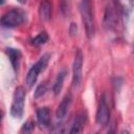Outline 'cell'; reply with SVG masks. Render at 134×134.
Wrapping results in <instances>:
<instances>
[{
    "mask_svg": "<svg viewBox=\"0 0 134 134\" xmlns=\"http://www.w3.org/2000/svg\"><path fill=\"white\" fill-rule=\"evenodd\" d=\"M80 12L86 36L88 39H91L94 35V15L91 0H82L80 3Z\"/></svg>",
    "mask_w": 134,
    "mask_h": 134,
    "instance_id": "obj_1",
    "label": "cell"
},
{
    "mask_svg": "<svg viewBox=\"0 0 134 134\" xmlns=\"http://www.w3.org/2000/svg\"><path fill=\"white\" fill-rule=\"evenodd\" d=\"M26 91L24 87L19 86L15 89L13 103L10 106V115L14 118H21L24 112V103H25Z\"/></svg>",
    "mask_w": 134,
    "mask_h": 134,
    "instance_id": "obj_2",
    "label": "cell"
},
{
    "mask_svg": "<svg viewBox=\"0 0 134 134\" xmlns=\"http://www.w3.org/2000/svg\"><path fill=\"white\" fill-rule=\"evenodd\" d=\"M25 20V15L23 10L19 8H13L8 12H6L2 17L0 18V24L3 27L6 28H13L16 26L21 25Z\"/></svg>",
    "mask_w": 134,
    "mask_h": 134,
    "instance_id": "obj_3",
    "label": "cell"
},
{
    "mask_svg": "<svg viewBox=\"0 0 134 134\" xmlns=\"http://www.w3.org/2000/svg\"><path fill=\"white\" fill-rule=\"evenodd\" d=\"M50 59V55L48 53H45L43 54L31 67L30 69L28 70L27 72V75H26V84L28 87H31L34 86V84L36 83L39 74L45 69V67L47 66L48 64V61Z\"/></svg>",
    "mask_w": 134,
    "mask_h": 134,
    "instance_id": "obj_4",
    "label": "cell"
},
{
    "mask_svg": "<svg viewBox=\"0 0 134 134\" xmlns=\"http://www.w3.org/2000/svg\"><path fill=\"white\" fill-rule=\"evenodd\" d=\"M95 119H96V122L99 126H106L109 122L110 109H109V105H108V102H107V96H106L105 93L99 98V103H98Z\"/></svg>",
    "mask_w": 134,
    "mask_h": 134,
    "instance_id": "obj_5",
    "label": "cell"
},
{
    "mask_svg": "<svg viewBox=\"0 0 134 134\" xmlns=\"http://www.w3.org/2000/svg\"><path fill=\"white\" fill-rule=\"evenodd\" d=\"M83 61L84 57L80 49L76 50L73 65H72V85L73 87H79L82 81V71H83Z\"/></svg>",
    "mask_w": 134,
    "mask_h": 134,
    "instance_id": "obj_6",
    "label": "cell"
},
{
    "mask_svg": "<svg viewBox=\"0 0 134 134\" xmlns=\"http://www.w3.org/2000/svg\"><path fill=\"white\" fill-rule=\"evenodd\" d=\"M118 14H119V10L115 6V4L107 6L104 15V27L106 29L111 30L115 28L118 22Z\"/></svg>",
    "mask_w": 134,
    "mask_h": 134,
    "instance_id": "obj_7",
    "label": "cell"
},
{
    "mask_svg": "<svg viewBox=\"0 0 134 134\" xmlns=\"http://www.w3.org/2000/svg\"><path fill=\"white\" fill-rule=\"evenodd\" d=\"M72 102V97L70 94H67L64 96V98L61 100L58 109H57V118L58 119H63L65 117V115L67 114V111L71 105Z\"/></svg>",
    "mask_w": 134,
    "mask_h": 134,
    "instance_id": "obj_8",
    "label": "cell"
},
{
    "mask_svg": "<svg viewBox=\"0 0 134 134\" xmlns=\"http://www.w3.org/2000/svg\"><path fill=\"white\" fill-rule=\"evenodd\" d=\"M37 120L40 127L46 128L50 122V111L47 107H42L37 110Z\"/></svg>",
    "mask_w": 134,
    "mask_h": 134,
    "instance_id": "obj_9",
    "label": "cell"
},
{
    "mask_svg": "<svg viewBox=\"0 0 134 134\" xmlns=\"http://www.w3.org/2000/svg\"><path fill=\"white\" fill-rule=\"evenodd\" d=\"M52 13V4L50 0H42L39 6V15L42 20L48 21L51 18Z\"/></svg>",
    "mask_w": 134,
    "mask_h": 134,
    "instance_id": "obj_10",
    "label": "cell"
},
{
    "mask_svg": "<svg viewBox=\"0 0 134 134\" xmlns=\"http://www.w3.org/2000/svg\"><path fill=\"white\" fill-rule=\"evenodd\" d=\"M86 124V114L84 112L77 114L71 125V128L69 130V133H80L83 131Z\"/></svg>",
    "mask_w": 134,
    "mask_h": 134,
    "instance_id": "obj_11",
    "label": "cell"
},
{
    "mask_svg": "<svg viewBox=\"0 0 134 134\" xmlns=\"http://www.w3.org/2000/svg\"><path fill=\"white\" fill-rule=\"evenodd\" d=\"M115 6L125 18L129 17L133 8V0H116Z\"/></svg>",
    "mask_w": 134,
    "mask_h": 134,
    "instance_id": "obj_12",
    "label": "cell"
},
{
    "mask_svg": "<svg viewBox=\"0 0 134 134\" xmlns=\"http://www.w3.org/2000/svg\"><path fill=\"white\" fill-rule=\"evenodd\" d=\"M6 53L8 55V59L12 63V66L15 70L18 69L19 67V63H20V59H21V52L18 49L15 48H6Z\"/></svg>",
    "mask_w": 134,
    "mask_h": 134,
    "instance_id": "obj_13",
    "label": "cell"
},
{
    "mask_svg": "<svg viewBox=\"0 0 134 134\" xmlns=\"http://www.w3.org/2000/svg\"><path fill=\"white\" fill-rule=\"evenodd\" d=\"M66 75H67V71L66 70H62L61 72H59V74H58V76L55 79V82L53 84V88H52V91H53V93L55 95H58L61 92V90L63 88V83H64V80H65Z\"/></svg>",
    "mask_w": 134,
    "mask_h": 134,
    "instance_id": "obj_14",
    "label": "cell"
},
{
    "mask_svg": "<svg viewBox=\"0 0 134 134\" xmlns=\"http://www.w3.org/2000/svg\"><path fill=\"white\" fill-rule=\"evenodd\" d=\"M48 41V35L46 31H42L40 32L38 36H36L34 39H32V44L36 45V46H40V45H43L45 44L46 42Z\"/></svg>",
    "mask_w": 134,
    "mask_h": 134,
    "instance_id": "obj_15",
    "label": "cell"
},
{
    "mask_svg": "<svg viewBox=\"0 0 134 134\" xmlns=\"http://www.w3.org/2000/svg\"><path fill=\"white\" fill-rule=\"evenodd\" d=\"M46 90H47V84H46V82H43L42 84H40V85L37 87V89H36V91H35V98L42 97V96L45 94Z\"/></svg>",
    "mask_w": 134,
    "mask_h": 134,
    "instance_id": "obj_16",
    "label": "cell"
},
{
    "mask_svg": "<svg viewBox=\"0 0 134 134\" xmlns=\"http://www.w3.org/2000/svg\"><path fill=\"white\" fill-rule=\"evenodd\" d=\"M34 129H35V122H34L32 120H28V121H26V122L23 125L21 131H22V132H25V133H29V132H31Z\"/></svg>",
    "mask_w": 134,
    "mask_h": 134,
    "instance_id": "obj_17",
    "label": "cell"
},
{
    "mask_svg": "<svg viewBox=\"0 0 134 134\" xmlns=\"http://www.w3.org/2000/svg\"><path fill=\"white\" fill-rule=\"evenodd\" d=\"M69 32H70V35H76V24H74V23H71L70 24V29H69Z\"/></svg>",
    "mask_w": 134,
    "mask_h": 134,
    "instance_id": "obj_18",
    "label": "cell"
},
{
    "mask_svg": "<svg viewBox=\"0 0 134 134\" xmlns=\"http://www.w3.org/2000/svg\"><path fill=\"white\" fill-rule=\"evenodd\" d=\"M4 2H5V0H0V4H1V5L4 4Z\"/></svg>",
    "mask_w": 134,
    "mask_h": 134,
    "instance_id": "obj_19",
    "label": "cell"
},
{
    "mask_svg": "<svg viewBox=\"0 0 134 134\" xmlns=\"http://www.w3.org/2000/svg\"><path fill=\"white\" fill-rule=\"evenodd\" d=\"M18 1H19L20 3H24V2H25V0H18Z\"/></svg>",
    "mask_w": 134,
    "mask_h": 134,
    "instance_id": "obj_20",
    "label": "cell"
},
{
    "mask_svg": "<svg viewBox=\"0 0 134 134\" xmlns=\"http://www.w3.org/2000/svg\"><path fill=\"white\" fill-rule=\"evenodd\" d=\"M1 118H2V112H1V110H0V120H1Z\"/></svg>",
    "mask_w": 134,
    "mask_h": 134,
    "instance_id": "obj_21",
    "label": "cell"
}]
</instances>
